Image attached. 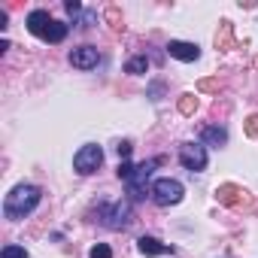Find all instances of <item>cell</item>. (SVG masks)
Masks as SVG:
<instances>
[{"mask_svg": "<svg viewBox=\"0 0 258 258\" xmlns=\"http://www.w3.org/2000/svg\"><path fill=\"white\" fill-rule=\"evenodd\" d=\"M40 198H43V195H40L37 185H16V188L7 195V201H4V213H7V219H13V222L25 219L28 213L37 210Z\"/></svg>", "mask_w": 258, "mask_h": 258, "instance_id": "cell-1", "label": "cell"}, {"mask_svg": "<svg viewBox=\"0 0 258 258\" xmlns=\"http://www.w3.org/2000/svg\"><path fill=\"white\" fill-rule=\"evenodd\" d=\"M131 216H134V207L131 201H118V204H100V219L106 228L112 231H121L131 225Z\"/></svg>", "mask_w": 258, "mask_h": 258, "instance_id": "cell-2", "label": "cell"}, {"mask_svg": "<svg viewBox=\"0 0 258 258\" xmlns=\"http://www.w3.org/2000/svg\"><path fill=\"white\" fill-rule=\"evenodd\" d=\"M161 164V158H152V161H143V164H137V170H134V176L127 179V195H131V201H143L146 195V182H149V176H152V170Z\"/></svg>", "mask_w": 258, "mask_h": 258, "instance_id": "cell-3", "label": "cell"}, {"mask_svg": "<svg viewBox=\"0 0 258 258\" xmlns=\"http://www.w3.org/2000/svg\"><path fill=\"white\" fill-rule=\"evenodd\" d=\"M100 164H103V149H100V146H94V143L82 146V149L73 155V167H76V173H82V176L94 173Z\"/></svg>", "mask_w": 258, "mask_h": 258, "instance_id": "cell-4", "label": "cell"}, {"mask_svg": "<svg viewBox=\"0 0 258 258\" xmlns=\"http://www.w3.org/2000/svg\"><path fill=\"white\" fill-rule=\"evenodd\" d=\"M149 195H152V201L158 207H170V204H179L182 201V185L176 179H155Z\"/></svg>", "mask_w": 258, "mask_h": 258, "instance_id": "cell-5", "label": "cell"}, {"mask_svg": "<svg viewBox=\"0 0 258 258\" xmlns=\"http://www.w3.org/2000/svg\"><path fill=\"white\" fill-rule=\"evenodd\" d=\"M179 161H182V167L191 170V173L204 170V167H207V149H204V143H182V146H179Z\"/></svg>", "mask_w": 258, "mask_h": 258, "instance_id": "cell-6", "label": "cell"}, {"mask_svg": "<svg viewBox=\"0 0 258 258\" xmlns=\"http://www.w3.org/2000/svg\"><path fill=\"white\" fill-rule=\"evenodd\" d=\"M216 201L225 204V207H252V195H249L246 188L234 185V182L219 185V188H216Z\"/></svg>", "mask_w": 258, "mask_h": 258, "instance_id": "cell-7", "label": "cell"}, {"mask_svg": "<svg viewBox=\"0 0 258 258\" xmlns=\"http://www.w3.org/2000/svg\"><path fill=\"white\" fill-rule=\"evenodd\" d=\"M52 28H55V19H52L46 10H34V13L28 16V31H31L34 37L46 40V37L52 34Z\"/></svg>", "mask_w": 258, "mask_h": 258, "instance_id": "cell-8", "label": "cell"}, {"mask_svg": "<svg viewBox=\"0 0 258 258\" xmlns=\"http://www.w3.org/2000/svg\"><path fill=\"white\" fill-rule=\"evenodd\" d=\"M97 61H100V55H97L94 46H79V49L70 52V64L79 67V70H91V67H97Z\"/></svg>", "mask_w": 258, "mask_h": 258, "instance_id": "cell-9", "label": "cell"}, {"mask_svg": "<svg viewBox=\"0 0 258 258\" xmlns=\"http://www.w3.org/2000/svg\"><path fill=\"white\" fill-rule=\"evenodd\" d=\"M167 52L173 58H179V61H198L201 58V49L195 43H182V40H170L167 43Z\"/></svg>", "mask_w": 258, "mask_h": 258, "instance_id": "cell-10", "label": "cell"}, {"mask_svg": "<svg viewBox=\"0 0 258 258\" xmlns=\"http://www.w3.org/2000/svg\"><path fill=\"white\" fill-rule=\"evenodd\" d=\"M137 249H140L143 255H167V252H173L170 246H164V243L155 240V237H140V240H137Z\"/></svg>", "mask_w": 258, "mask_h": 258, "instance_id": "cell-11", "label": "cell"}, {"mask_svg": "<svg viewBox=\"0 0 258 258\" xmlns=\"http://www.w3.org/2000/svg\"><path fill=\"white\" fill-rule=\"evenodd\" d=\"M204 143H210V146H225L228 143V131H225V127H207V131H204Z\"/></svg>", "mask_w": 258, "mask_h": 258, "instance_id": "cell-12", "label": "cell"}, {"mask_svg": "<svg viewBox=\"0 0 258 258\" xmlns=\"http://www.w3.org/2000/svg\"><path fill=\"white\" fill-rule=\"evenodd\" d=\"M231 46H234V28H231V22H222L219 34H216V49H231Z\"/></svg>", "mask_w": 258, "mask_h": 258, "instance_id": "cell-13", "label": "cell"}, {"mask_svg": "<svg viewBox=\"0 0 258 258\" xmlns=\"http://www.w3.org/2000/svg\"><path fill=\"white\" fill-rule=\"evenodd\" d=\"M149 70V61H146V55H137V58H131L124 64V73H131V76H140V73H146Z\"/></svg>", "mask_w": 258, "mask_h": 258, "instance_id": "cell-14", "label": "cell"}, {"mask_svg": "<svg viewBox=\"0 0 258 258\" xmlns=\"http://www.w3.org/2000/svg\"><path fill=\"white\" fill-rule=\"evenodd\" d=\"M103 16H106V22H109V28H112L115 34H118V31H124V22H121V13H118L115 7H106V13H103Z\"/></svg>", "mask_w": 258, "mask_h": 258, "instance_id": "cell-15", "label": "cell"}, {"mask_svg": "<svg viewBox=\"0 0 258 258\" xmlns=\"http://www.w3.org/2000/svg\"><path fill=\"white\" fill-rule=\"evenodd\" d=\"M195 109H198V97L195 94H182L179 97V112L182 115H195Z\"/></svg>", "mask_w": 258, "mask_h": 258, "instance_id": "cell-16", "label": "cell"}, {"mask_svg": "<svg viewBox=\"0 0 258 258\" xmlns=\"http://www.w3.org/2000/svg\"><path fill=\"white\" fill-rule=\"evenodd\" d=\"M0 258H28V249H25V246H16V243H10V246H4Z\"/></svg>", "mask_w": 258, "mask_h": 258, "instance_id": "cell-17", "label": "cell"}, {"mask_svg": "<svg viewBox=\"0 0 258 258\" xmlns=\"http://www.w3.org/2000/svg\"><path fill=\"white\" fill-rule=\"evenodd\" d=\"M67 37V25H61V22H55V28H52V34L46 37V43H61Z\"/></svg>", "mask_w": 258, "mask_h": 258, "instance_id": "cell-18", "label": "cell"}, {"mask_svg": "<svg viewBox=\"0 0 258 258\" xmlns=\"http://www.w3.org/2000/svg\"><path fill=\"white\" fill-rule=\"evenodd\" d=\"M134 170H137V164H131V161H121L115 173H118V179H124V182H127V179L134 176Z\"/></svg>", "mask_w": 258, "mask_h": 258, "instance_id": "cell-19", "label": "cell"}, {"mask_svg": "<svg viewBox=\"0 0 258 258\" xmlns=\"http://www.w3.org/2000/svg\"><path fill=\"white\" fill-rule=\"evenodd\" d=\"M88 258H112V249L106 243H97V246H91V255Z\"/></svg>", "mask_w": 258, "mask_h": 258, "instance_id": "cell-20", "label": "cell"}, {"mask_svg": "<svg viewBox=\"0 0 258 258\" xmlns=\"http://www.w3.org/2000/svg\"><path fill=\"white\" fill-rule=\"evenodd\" d=\"M131 149H134V146L127 143V140H121V143L115 146V152H118V158H121V161H127V158H131Z\"/></svg>", "mask_w": 258, "mask_h": 258, "instance_id": "cell-21", "label": "cell"}, {"mask_svg": "<svg viewBox=\"0 0 258 258\" xmlns=\"http://www.w3.org/2000/svg\"><path fill=\"white\" fill-rule=\"evenodd\" d=\"M246 134L258 140V115H249V118H246Z\"/></svg>", "mask_w": 258, "mask_h": 258, "instance_id": "cell-22", "label": "cell"}, {"mask_svg": "<svg viewBox=\"0 0 258 258\" xmlns=\"http://www.w3.org/2000/svg\"><path fill=\"white\" fill-rule=\"evenodd\" d=\"M64 10H67L70 16H76V13H82V4H79V0H67V4H64Z\"/></svg>", "mask_w": 258, "mask_h": 258, "instance_id": "cell-23", "label": "cell"}, {"mask_svg": "<svg viewBox=\"0 0 258 258\" xmlns=\"http://www.w3.org/2000/svg\"><path fill=\"white\" fill-rule=\"evenodd\" d=\"M198 88H201V91H216V88H219V82H216V79H204Z\"/></svg>", "mask_w": 258, "mask_h": 258, "instance_id": "cell-24", "label": "cell"}, {"mask_svg": "<svg viewBox=\"0 0 258 258\" xmlns=\"http://www.w3.org/2000/svg\"><path fill=\"white\" fill-rule=\"evenodd\" d=\"M255 67H258V58H255Z\"/></svg>", "mask_w": 258, "mask_h": 258, "instance_id": "cell-25", "label": "cell"}]
</instances>
